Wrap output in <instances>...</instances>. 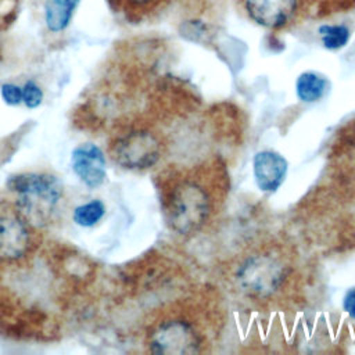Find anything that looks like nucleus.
Masks as SVG:
<instances>
[{
	"label": "nucleus",
	"mask_w": 355,
	"mask_h": 355,
	"mask_svg": "<svg viewBox=\"0 0 355 355\" xmlns=\"http://www.w3.org/2000/svg\"><path fill=\"white\" fill-rule=\"evenodd\" d=\"M10 190L17 194L19 216L35 226H43L53 218L62 194L60 180L47 173L12 176Z\"/></svg>",
	"instance_id": "f257e3e1"
},
{
	"label": "nucleus",
	"mask_w": 355,
	"mask_h": 355,
	"mask_svg": "<svg viewBox=\"0 0 355 355\" xmlns=\"http://www.w3.org/2000/svg\"><path fill=\"white\" fill-rule=\"evenodd\" d=\"M212 201L205 187L194 179L178 180L166 200V214L172 229L179 234H191L208 220Z\"/></svg>",
	"instance_id": "f03ea898"
},
{
	"label": "nucleus",
	"mask_w": 355,
	"mask_h": 355,
	"mask_svg": "<svg viewBox=\"0 0 355 355\" xmlns=\"http://www.w3.org/2000/svg\"><path fill=\"white\" fill-rule=\"evenodd\" d=\"M288 276L286 259L273 251L248 255L239 265L236 280L240 288L255 298H269L276 294Z\"/></svg>",
	"instance_id": "7ed1b4c3"
},
{
	"label": "nucleus",
	"mask_w": 355,
	"mask_h": 355,
	"mask_svg": "<svg viewBox=\"0 0 355 355\" xmlns=\"http://www.w3.org/2000/svg\"><path fill=\"white\" fill-rule=\"evenodd\" d=\"M148 348L162 355H193L201 352L202 337L191 322L173 318L154 327L150 333Z\"/></svg>",
	"instance_id": "20e7f679"
},
{
	"label": "nucleus",
	"mask_w": 355,
	"mask_h": 355,
	"mask_svg": "<svg viewBox=\"0 0 355 355\" xmlns=\"http://www.w3.org/2000/svg\"><path fill=\"white\" fill-rule=\"evenodd\" d=\"M114 161L126 169H147L158 162L162 154L159 137L144 129L121 136L112 146Z\"/></svg>",
	"instance_id": "39448f33"
},
{
	"label": "nucleus",
	"mask_w": 355,
	"mask_h": 355,
	"mask_svg": "<svg viewBox=\"0 0 355 355\" xmlns=\"http://www.w3.org/2000/svg\"><path fill=\"white\" fill-rule=\"evenodd\" d=\"M31 245L28 223L21 216H0V261L22 258Z\"/></svg>",
	"instance_id": "423d86ee"
},
{
	"label": "nucleus",
	"mask_w": 355,
	"mask_h": 355,
	"mask_svg": "<svg viewBox=\"0 0 355 355\" xmlns=\"http://www.w3.org/2000/svg\"><path fill=\"white\" fill-rule=\"evenodd\" d=\"M287 159L272 150H262L254 155L252 171L257 186L263 193H275L287 175Z\"/></svg>",
	"instance_id": "0eeeda50"
},
{
	"label": "nucleus",
	"mask_w": 355,
	"mask_h": 355,
	"mask_svg": "<svg viewBox=\"0 0 355 355\" xmlns=\"http://www.w3.org/2000/svg\"><path fill=\"white\" fill-rule=\"evenodd\" d=\"M71 164L76 176L89 187H97L105 179V158L96 144L76 147L72 151Z\"/></svg>",
	"instance_id": "6e6552de"
},
{
	"label": "nucleus",
	"mask_w": 355,
	"mask_h": 355,
	"mask_svg": "<svg viewBox=\"0 0 355 355\" xmlns=\"http://www.w3.org/2000/svg\"><path fill=\"white\" fill-rule=\"evenodd\" d=\"M248 15L265 28H282L294 15L297 0H245Z\"/></svg>",
	"instance_id": "1a4fd4ad"
},
{
	"label": "nucleus",
	"mask_w": 355,
	"mask_h": 355,
	"mask_svg": "<svg viewBox=\"0 0 355 355\" xmlns=\"http://www.w3.org/2000/svg\"><path fill=\"white\" fill-rule=\"evenodd\" d=\"M79 4V0H44V21L51 32L64 31Z\"/></svg>",
	"instance_id": "9d476101"
},
{
	"label": "nucleus",
	"mask_w": 355,
	"mask_h": 355,
	"mask_svg": "<svg viewBox=\"0 0 355 355\" xmlns=\"http://www.w3.org/2000/svg\"><path fill=\"white\" fill-rule=\"evenodd\" d=\"M326 89V79L315 72H304L295 82V93L304 103H315L320 100L324 96Z\"/></svg>",
	"instance_id": "9b49d317"
},
{
	"label": "nucleus",
	"mask_w": 355,
	"mask_h": 355,
	"mask_svg": "<svg viewBox=\"0 0 355 355\" xmlns=\"http://www.w3.org/2000/svg\"><path fill=\"white\" fill-rule=\"evenodd\" d=\"M105 214V207L103 201L93 200L89 202H85L75 208L73 211V220L80 226H93L96 225Z\"/></svg>",
	"instance_id": "f8f14e48"
},
{
	"label": "nucleus",
	"mask_w": 355,
	"mask_h": 355,
	"mask_svg": "<svg viewBox=\"0 0 355 355\" xmlns=\"http://www.w3.org/2000/svg\"><path fill=\"white\" fill-rule=\"evenodd\" d=\"M319 35L323 46L329 50L344 47L349 39V31L345 25H322Z\"/></svg>",
	"instance_id": "ddd939ff"
},
{
	"label": "nucleus",
	"mask_w": 355,
	"mask_h": 355,
	"mask_svg": "<svg viewBox=\"0 0 355 355\" xmlns=\"http://www.w3.org/2000/svg\"><path fill=\"white\" fill-rule=\"evenodd\" d=\"M21 89H22V103L26 107L35 108L42 103V98H43L42 89L33 80H28Z\"/></svg>",
	"instance_id": "4468645a"
},
{
	"label": "nucleus",
	"mask_w": 355,
	"mask_h": 355,
	"mask_svg": "<svg viewBox=\"0 0 355 355\" xmlns=\"http://www.w3.org/2000/svg\"><path fill=\"white\" fill-rule=\"evenodd\" d=\"M1 97L10 105H17L22 101V89L14 83L1 85Z\"/></svg>",
	"instance_id": "2eb2a0df"
},
{
	"label": "nucleus",
	"mask_w": 355,
	"mask_h": 355,
	"mask_svg": "<svg viewBox=\"0 0 355 355\" xmlns=\"http://www.w3.org/2000/svg\"><path fill=\"white\" fill-rule=\"evenodd\" d=\"M343 309L348 313L349 318L355 319V287L349 288L343 300Z\"/></svg>",
	"instance_id": "dca6fc26"
},
{
	"label": "nucleus",
	"mask_w": 355,
	"mask_h": 355,
	"mask_svg": "<svg viewBox=\"0 0 355 355\" xmlns=\"http://www.w3.org/2000/svg\"><path fill=\"white\" fill-rule=\"evenodd\" d=\"M126 1L136 6V7H144V6H148V4L154 3L155 0H126Z\"/></svg>",
	"instance_id": "f3484780"
}]
</instances>
